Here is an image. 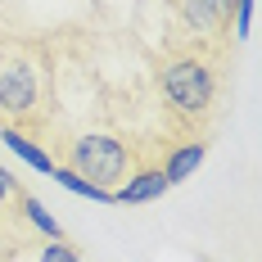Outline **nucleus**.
<instances>
[{"label":"nucleus","instance_id":"nucleus-2","mask_svg":"<svg viewBox=\"0 0 262 262\" xmlns=\"http://www.w3.org/2000/svg\"><path fill=\"white\" fill-rule=\"evenodd\" d=\"M50 95L54 73L46 46H32L23 36H0V127H18L41 140L50 127Z\"/></svg>","mask_w":262,"mask_h":262},{"label":"nucleus","instance_id":"nucleus-5","mask_svg":"<svg viewBox=\"0 0 262 262\" xmlns=\"http://www.w3.org/2000/svg\"><path fill=\"white\" fill-rule=\"evenodd\" d=\"M23 181L0 163V262L9 258V253H18L23 244H32V239H41L32 226L23 222Z\"/></svg>","mask_w":262,"mask_h":262},{"label":"nucleus","instance_id":"nucleus-7","mask_svg":"<svg viewBox=\"0 0 262 262\" xmlns=\"http://www.w3.org/2000/svg\"><path fill=\"white\" fill-rule=\"evenodd\" d=\"M172 185H167V177H163V167H158L154 158L149 163H140L136 172H131L127 181L113 190V204H127V208H140V204H154V199H163Z\"/></svg>","mask_w":262,"mask_h":262},{"label":"nucleus","instance_id":"nucleus-9","mask_svg":"<svg viewBox=\"0 0 262 262\" xmlns=\"http://www.w3.org/2000/svg\"><path fill=\"white\" fill-rule=\"evenodd\" d=\"M5 262H86V258H81L77 244H68V239H32L18 253H9Z\"/></svg>","mask_w":262,"mask_h":262},{"label":"nucleus","instance_id":"nucleus-6","mask_svg":"<svg viewBox=\"0 0 262 262\" xmlns=\"http://www.w3.org/2000/svg\"><path fill=\"white\" fill-rule=\"evenodd\" d=\"M204 158H208V140H204V136H181L177 145L163 149L158 167H163L167 185H181V181H190V177L204 167Z\"/></svg>","mask_w":262,"mask_h":262},{"label":"nucleus","instance_id":"nucleus-12","mask_svg":"<svg viewBox=\"0 0 262 262\" xmlns=\"http://www.w3.org/2000/svg\"><path fill=\"white\" fill-rule=\"evenodd\" d=\"M231 5H235V41H244L253 27V0H231Z\"/></svg>","mask_w":262,"mask_h":262},{"label":"nucleus","instance_id":"nucleus-10","mask_svg":"<svg viewBox=\"0 0 262 262\" xmlns=\"http://www.w3.org/2000/svg\"><path fill=\"white\" fill-rule=\"evenodd\" d=\"M18 208H23V222H27L41 239H63V226L50 217V208H46L36 194H27V190H23V204H18Z\"/></svg>","mask_w":262,"mask_h":262},{"label":"nucleus","instance_id":"nucleus-1","mask_svg":"<svg viewBox=\"0 0 262 262\" xmlns=\"http://www.w3.org/2000/svg\"><path fill=\"white\" fill-rule=\"evenodd\" d=\"M158 104L177 136H204L217 122L222 81H226V46H190L158 59Z\"/></svg>","mask_w":262,"mask_h":262},{"label":"nucleus","instance_id":"nucleus-8","mask_svg":"<svg viewBox=\"0 0 262 262\" xmlns=\"http://www.w3.org/2000/svg\"><path fill=\"white\" fill-rule=\"evenodd\" d=\"M0 140L14 149V158H23L32 172H41V177H54V167H59V158L36 140V136H27V131H18V127H0Z\"/></svg>","mask_w":262,"mask_h":262},{"label":"nucleus","instance_id":"nucleus-4","mask_svg":"<svg viewBox=\"0 0 262 262\" xmlns=\"http://www.w3.org/2000/svg\"><path fill=\"white\" fill-rule=\"evenodd\" d=\"M63 167H73L77 177L118 190L140 163H149L145 145H131L127 136H113V131H77L63 140V154H54Z\"/></svg>","mask_w":262,"mask_h":262},{"label":"nucleus","instance_id":"nucleus-11","mask_svg":"<svg viewBox=\"0 0 262 262\" xmlns=\"http://www.w3.org/2000/svg\"><path fill=\"white\" fill-rule=\"evenodd\" d=\"M54 181L63 185V190H73V194H86V199H95V204H113V190H104V185H95V181H86V177H77L73 167H54Z\"/></svg>","mask_w":262,"mask_h":262},{"label":"nucleus","instance_id":"nucleus-3","mask_svg":"<svg viewBox=\"0 0 262 262\" xmlns=\"http://www.w3.org/2000/svg\"><path fill=\"white\" fill-rule=\"evenodd\" d=\"M154 14L163 54L190 46H226L231 36V0H145Z\"/></svg>","mask_w":262,"mask_h":262}]
</instances>
